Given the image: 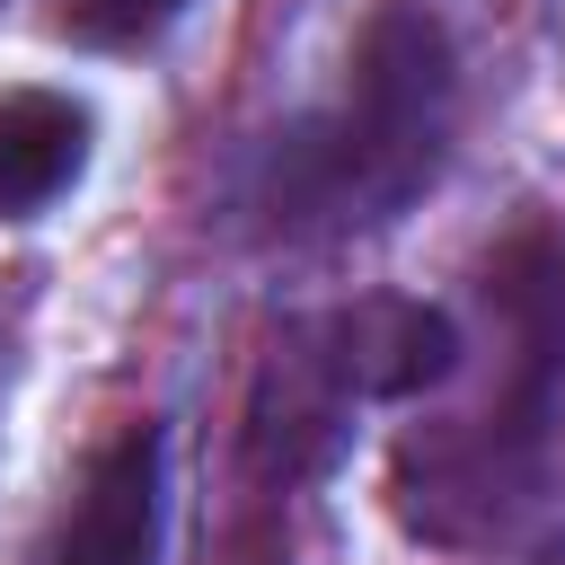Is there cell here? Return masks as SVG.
<instances>
[{"label": "cell", "instance_id": "obj_1", "mask_svg": "<svg viewBox=\"0 0 565 565\" xmlns=\"http://www.w3.org/2000/svg\"><path fill=\"white\" fill-rule=\"evenodd\" d=\"M450 97H459V62L450 35L424 0H388L371 9L362 44H353V97L344 124L327 141L300 150L309 194L335 212H397L450 141Z\"/></svg>", "mask_w": 565, "mask_h": 565}, {"label": "cell", "instance_id": "obj_2", "mask_svg": "<svg viewBox=\"0 0 565 565\" xmlns=\"http://www.w3.org/2000/svg\"><path fill=\"white\" fill-rule=\"evenodd\" d=\"M450 362H459V327L433 300H353L318 335V371L335 380V397H415L450 380Z\"/></svg>", "mask_w": 565, "mask_h": 565}, {"label": "cell", "instance_id": "obj_3", "mask_svg": "<svg viewBox=\"0 0 565 565\" xmlns=\"http://www.w3.org/2000/svg\"><path fill=\"white\" fill-rule=\"evenodd\" d=\"M159 556V433L132 424L79 486L62 565H150Z\"/></svg>", "mask_w": 565, "mask_h": 565}, {"label": "cell", "instance_id": "obj_4", "mask_svg": "<svg viewBox=\"0 0 565 565\" xmlns=\"http://www.w3.org/2000/svg\"><path fill=\"white\" fill-rule=\"evenodd\" d=\"M88 159V115L62 88H0V212H44Z\"/></svg>", "mask_w": 565, "mask_h": 565}, {"label": "cell", "instance_id": "obj_5", "mask_svg": "<svg viewBox=\"0 0 565 565\" xmlns=\"http://www.w3.org/2000/svg\"><path fill=\"white\" fill-rule=\"evenodd\" d=\"M521 335V353L539 371H565V230H530L494 256V282H486Z\"/></svg>", "mask_w": 565, "mask_h": 565}, {"label": "cell", "instance_id": "obj_6", "mask_svg": "<svg viewBox=\"0 0 565 565\" xmlns=\"http://www.w3.org/2000/svg\"><path fill=\"white\" fill-rule=\"evenodd\" d=\"M185 0H62V26L79 44H150Z\"/></svg>", "mask_w": 565, "mask_h": 565}]
</instances>
